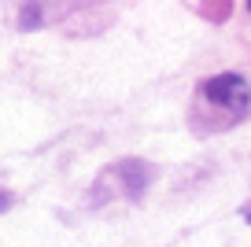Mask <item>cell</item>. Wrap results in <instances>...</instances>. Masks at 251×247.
<instances>
[{
	"instance_id": "1",
	"label": "cell",
	"mask_w": 251,
	"mask_h": 247,
	"mask_svg": "<svg viewBox=\"0 0 251 247\" xmlns=\"http://www.w3.org/2000/svg\"><path fill=\"white\" fill-rule=\"evenodd\" d=\"M203 96L218 107H229V111H248L251 107V89L240 74H218L211 81H203Z\"/></svg>"
},
{
	"instance_id": "2",
	"label": "cell",
	"mask_w": 251,
	"mask_h": 247,
	"mask_svg": "<svg viewBox=\"0 0 251 247\" xmlns=\"http://www.w3.org/2000/svg\"><path fill=\"white\" fill-rule=\"evenodd\" d=\"M126 181H129V196H141V185L148 181V173H141V166L129 162V166H126Z\"/></svg>"
},
{
	"instance_id": "3",
	"label": "cell",
	"mask_w": 251,
	"mask_h": 247,
	"mask_svg": "<svg viewBox=\"0 0 251 247\" xmlns=\"http://www.w3.org/2000/svg\"><path fill=\"white\" fill-rule=\"evenodd\" d=\"M37 19H41V8H23V26H26V30H33Z\"/></svg>"
},
{
	"instance_id": "4",
	"label": "cell",
	"mask_w": 251,
	"mask_h": 247,
	"mask_svg": "<svg viewBox=\"0 0 251 247\" xmlns=\"http://www.w3.org/2000/svg\"><path fill=\"white\" fill-rule=\"evenodd\" d=\"M8 207H11V196H8V192H0V210H8Z\"/></svg>"
},
{
	"instance_id": "5",
	"label": "cell",
	"mask_w": 251,
	"mask_h": 247,
	"mask_svg": "<svg viewBox=\"0 0 251 247\" xmlns=\"http://www.w3.org/2000/svg\"><path fill=\"white\" fill-rule=\"evenodd\" d=\"M248 11H251V4H248Z\"/></svg>"
}]
</instances>
